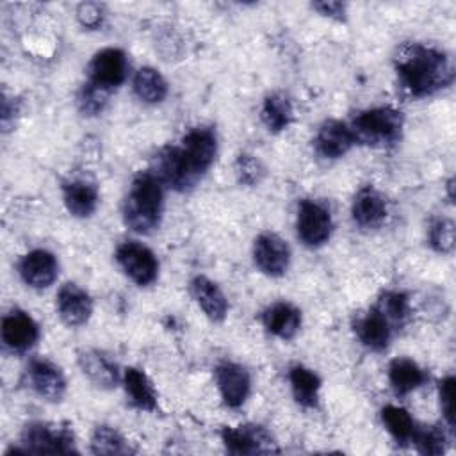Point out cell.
<instances>
[{
  "mask_svg": "<svg viewBox=\"0 0 456 456\" xmlns=\"http://www.w3.org/2000/svg\"><path fill=\"white\" fill-rule=\"evenodd\" d=\"M403 89L411 96H429L452 80V68L447 57L429 46L411 45L401 52L395 64Z\"/></svg>",
  "mask_w": 456,
  "mask_h": 456,
  "instance_id": "6da1fadb",
  "label": "cell"
},
{
  "mask_svg": "<svg viewBox=\"0 0 456 456\" xmlns=\"http://www.w3.org/2000/svg\"><path fill=\"white\" fill-rule=\"evenodd\" d=\"M160 180L151 173H139L123 203V217L128 228L137 233H151L160 224L164 192Z\"/></svg>",
  "mask_w": 456,
  "mask_h": 456,
  "instance_id": "7a4b0ae2",
  "label": "cell"
},
{
  "mask_svg": "<svg viewBox=\"0 0 456 456\" xmlns=\"http://www.w3.org/2000/svg\"><path fill=\"white\" fill-rule=\"evenodd\" d=\"M354 141L367 144H392L401 137L403 116L392 107H376L360 112L353 121Z\"/></svg>",
  "mask_w": 456,
  "mask_h": 456,
  "instance_id": "3957f363",
  "label": "cell"
},
{
  "mask_svg": "<svg viewBox=\"0 0 456 456\" xmlns=\"http://www.w3.org/2000/svg\"><path fill=\"white\" fill-rule=\"evenodd\" d=\"M23 452L32 454H69L75 452L73 433L68 428L46 422H30L23 431Z\"/></svg>",
  "mask_w": 456,
  "mask_h": 456,
  "instance_id": "277c9868",
  "label": "cell"
},
{
  "mask_svg": "<svg viewBox=\"0 0 456 456\" xmlns=\"http://www.w3.org/2000/svg\"><path fill=\"white\" fill-rule=\"evenodd\" d=\"M224 447L232 454H269L278 452L273 435L256 424L239 428H224L221 431Z\"/></svg>",
  "mask_w": 456,
  "mask_h": 456,
  "instance_id": "5b68a950",
  "label": "cell"
},
{
  "mask_svg": "<svg viewBox=\"0 0 456 456\" xmlns=\"http://www.w3.org/2000/svg\"><path fill=\"white\" fill-rule=\"evenodd\" d=\"M153 175L160 180L162 185H166L173 191H178V192L192 189L200 178L185 162L182 150L175 148V146L164 148L157 155Z\"/></svg>",
  "mask_w": 456,
  "mask_h": 456,
  "instance_id": "8992f818",
  "label": "cell"
},
{
  "mask_svg": "<svg viewBox=\"0 0 456 456\" xmlns=\"http://www.w3.org/2000/svg\"><path fill=\"white\" fill-rule=\"evenodd\" d=\"M331 216L317 201L305 200L297 210V237L308 248H319L331 235Z\"/></svg>",
  "mask_w": 456,
  "mask_h": 456,
  "instance_id": "52a82bcc",
  "label": "cell"
},
{
  "mask_svg": "<svg viewBox=\"0 0 456 456\" xmlns=\"http://www.w3.org/2000/svg\"><path fill=\"white\" fill-rule=\"evenodd\" d=\"M116 260L125 274L137 285H150L159 273V262L151 249L139 242H125L116 251Z\"/></svg>",
  "mask_w": 456,
  "mask_h": 456,
  "instance_id": "ba28073f",
  "label": "cell"
},
{
  "mask_svg": "<svg viewBox=\"0 0 456 456\" xmlns=\"http://www.w3.org/2000/svg\"><path fill=\"white\" fill-rule=\"evenodd\" d=\"M89 82L112 91L126 77V55L119 48H103L89 62Z\"/></svg>",
  "mask_w": 456,
  "mask_h": 456,
  "instance_id": "9c48e42d",
  "label": "cell"
},
{
  "mask_svg": "<svg viewBox=\"0 0 456 456\" xmlns=\"http://www.w3.org/2000/svg\"><path fill=\"white\" fill-rule=\"evenodd\" d=\"M30 388L50 403H59L66 394V379L62 370L46 358H34L27 367Z\"/></svg>",
  "mask_w": 456,
  "mask_h": 456,
  "instance_id": "30bf717a",
  "label": "cell"
},
{
  "mask_svg": "<svg viewBox=\"0 0 456 456\" xmlns=\"http://www.w3.org/2000/svg\"><path fill=\"white\" fill-rule=\"evenodd\" d=\"M253 260L267 276H281L290 262L287 242L276 233H262L255 239Z\"/></svg>",
  "mask_w": 456,
  "mask_h": 456,
  "instance_id": "8fae6325",
  "label": "cell"
},
{
  "mask_svg": "<svg viewBox=\"0 0 456 456\" xmlns=\"http://www.w3.org/2000/svg\"><path fill=\"white\" fill-rule=\"evenodd\" d=\"M180 150L189 167L198 176H201L216 159V151H217L216 135L208 128H194L183 137Z\"/></svg>",
  "mask_w": 456,
  "mask_h": 456,
  "instance_id": "7c38bea8",
  "label": "cell"
},
{
  "mask_svg": "<svg viewBox=\"0 0 456 456\" xmlns=\"http://www.w3.org/2000/svg\"><path fill=\"white\" fill-rule=\"evenodd\" d=\"M216 381L221 397L226 406L239 408L249 394V374L248 370L233 362H223L216 369Z\"/></svg>",
  "mask_w": 456,
  "mask_h": 456,
  "instance_id": "4fadbf2b",
  "label": "cell"
},
{
  "mask_svg": "<svg viewBox=\"0 0 456 456\" xmlns=\"http://www.w3.org/2000/svg\"><path fill=\"white\" fill-rule=\"evenodd\" d=\"M39 337V328L36 321L21 312L12 310L2 321V340L5 346L16 353H23L30 349Z\"/></svg>",
  "mask_w": 456,
  "mask_h": 456,
  "instance_id": "5bb4252c",
  "label": "cell"
},
{
  "mask_svg": "<svg viewBox=\"0 0 456 456\" xmlns=\"http://www.w3.org/2000/svg\"><path fill=\"white\" fill-rule=\"evenodd\" d=\"M57 310L68 326H80L93 314V299L78 285L64 283L57 292Z\"/></svg>",
  "mask_w": 456,
  "mask_h": 456,
  "instance_id": "9a60e30c",
  "label": "cell"
},
{
  "mask_svg": "<svg viewBox=\"0 0 456 456\" xmlns=\"http://www.w3.org/2000/svg\"><path fill=\"white\" fill-rule=\"evenodd\" d=\"M59 273L55 256L46 249H34L20 262V274L23 281L34 289L50 287Z\"/></svg>",
  "mask_w": 456,
  "mask_h": 456,
  "instance_id": "2e32d148",
  "label": "cell"
},
{
  "mask_svg": "<svg viewBox=\"0 0 456 456\" xmlns=\"http://www.w3.org/2000/svg\"><path fill=\"white\" fill-rule=\"evenodd\" d=\"M354 142L353 130L337 119L324 121L315 137V148L324 159H338L346 155Z\"/></svg>",
  "mask_w": 456,
  "mask_h": 456,
  "instance_id": "e0dca14e",
  "label": "cell"
},
{
  "mask_svg": "<svg viewBox=\"0 0 456 456\" xmlns=\"http://www.w3.org/2000/svg\"><path fill=\"white\" fill-rule=\"evenodd\" d=\"M387 212H388L387 200L378 189L367 185V187L360 189L358 194L354 196L353 219L358 226L376 228L385 221Z\"/></svg>",
  "mask_w": 456,
  "mask_h": 456,
  "instance_id": "ac0fdd59",
  "label": "cell"
},
{
  "mask_svg": "<svg viewBox=\"0 0 456 456\" xmlns=\"http://www.w3.org/2000/svg\"><path fill=\"white\" fill-rule=\"evenodd\" d=\"M78 365L82 372L100 388H114L119 381L118 365L105 353L98 349H84L78 353Z\"/></svg>",
  "mask_w": 456,
  "mask_h": 456,
  "instance_id": "d6986e66",
  "label": "cell"
},
{
  "mask_svg": "<svg viewBox=\"0 0 456 456\" xmlns=\"http://www.w3.org/2000/svg\"><path fill=\"white\" fill-rule=\"evenodd\" d=\"M262 322L269 333L290 340L301 326V312L290 303H274L262 314Z\"/></svg>",
  "mask_w": 456,
  "mask_h": 456,
  "instance_id": "ffe728a7",
  "label": "cell"
},
{
  "mask_svg": "<svg viewBox=\"0 0 456 456\" xmlns=\"http://www.w3.org/2000/svg\"><path fill=\"white\" fill-rule=\"evenodd\" d=\"M354 331H356V337L360 338V342L367 349L383 351L390 342L392 326L376 308H372L370 312H367L365 315L356 319Z\"/></svg>",
  "mask_w": 456,
  "mask_h": 456,
  "instance_id": "44dd1931",
  "label": "cell"
},
{
  "mask_svg": "<svg viewBox=\"0 0 456 456\" xmlns=\"http://www.w3.org/2000/svg\"><path fill=\"white\" fill-rule=\"evenodd\" d=\"M64 205L75 217H89L98 205V191L94 183L77 178L62 187Z\"/></svg>",
  "mask_w": 456,
  "mask_h": 456,
  "instance_id": "7402d4cb",
  "label": "cell"
},
{
  "mask_svg": "<svg viewBox=\"0 0 456 456\" xmlns=\"http://www.w3.org/2000/svg\"><path fill=\"white\" fill-rule=\"evenodd\" d=\"M191 290L201 310L214 322H221L226 317L228 303L221 289L205 276H196L191 283Z\"/></svg>",
  "mask_w": 456,
  "mask_h": 456,
  "instance_id": "603a6c76",
  "label": "cell"
},
{
  "mask_svg": "<svg viewBox=\"0 0 456 456\" xmlns=\"http://www.w3.org/2000/svg\"><path fill=\"white\" fill-rule=\"evenodd\" d=\"M123 383H125L126 397L132 406L144 410V411H153L157 408L155 388L142 370L134 369V367L126 369L125 376H123Z\"/></svg>",
  "mask_w": 456,
  "mask_h": 456,
  "instance_id": "cb8c5ba5",
  "label": "cell"
},
{
  "mask_svg": "<svg viewBox=\"0 0 456 456\" xmlns=\"http://www.w3.org/2000/svg\"><path fill=\"white\" fill-rule=\"evenodd\" d=\"M388 379L397 395H406L424 383L426 374L413 360L395 358L388 367Z\"/></svg>",
  "mask_w": 456,
  "mask_h": 456,
  "instance_id": "d4e9b609",
  "label": "cell"
},
{
  "mask_svg": "<svg viewBox=\"0 0 456 456\" xmlns=\"http://www.w3.org/2000/svg\"><path fill=\"white\" fill-rule=\"evenodd\" d=\"M294 399L305 408H315L319 403L321 379L315 372L303 365H294L289 374Z\"/></svg>",
  "mask_w": 456,
  "mask_h": 456,
  "instance_id": "484cf974",
  "label": "cell"
},
{
  "mask_svg": "<svg viewBox=\"0 0 456 456\" xmlns=\"http://www.w3.org/2000/svg\"><path fill=\"white\" fill-rule=\"evenodd\" d=\"M294 118L290 100L281 93H273L264 100L262 121L271 132L285 130Z\"/></svg>",
  "mask_w": 456,
  "mask_h": 456,
  "instance_id": "4316f807",
  "label": "cell"
},
{
  "mask_svg": "<svg viewBox=\"0 0 456 456\" xmlns=\"http://www.w3.org/2000/svg\"><path fill=\"white\" fill-rule=\"evenodd\" d=\"M134 93L146 103H159L167 94V82L153 68H141L134 77Z\"/></svg>",
  "mask_w": 456,
  "mask_h": 456,
  "instance_id": "83f0119b",
  "label": "cell"
},
{
  "mask_svg": "<svg viewBox=\"0 0 456 456\" xmlns=\"http://www.w3.org/2000/svg\"><path fill=\"white\" fill-rule=\"evenodd\" d=\"M381 420H383L387 431L397 440V444L411 442V436L415 431V422L404 408L394 406V404L385 406L381 410Z\"/></svg>",
  "mask_w": 456,
  "mask_h": 456,
  "instance_id": "f1b7e54d",
  "label": "cell"
},
{
  "mask_svg": "<svg viewBox=\"0 0 456 456\" xmlns=\"http://www.w3.org/2000/svg\"><path fill=\"white\" fill-rule=\"evenodd\" d=\"M374 308L388 321L390 326L404 324V321L408 319V314H410V303H408L406 294L397 292V290L385 292Z\"/></svg>",
  "mask_w": 456,
  "mask_h": 456,
  "instance_id": "f546056e",
  "label": "cell"
},
{
  "mask_svg": "<svg viewBox=\"0 0 456 456\" xmlns=\"http://www.w3.org/2000/svg\"><path fill=\"white\" fill-rule=\"evenodd\" d=\"M91 451L94 454H126L130 452V447L116 429L98 426L91 440Z\"/></svg>",
  "mask_w": 456,
  "mask_h": 456,
  "instance_id": "4dcf8cb0",
  "label": "cell"
},
{
  "mask_svg": "<svg viewBox=\"0 0 456 456\" xmlns=\"http://www.w3.org/2000/svg\"><path fill=\"white\" fill-rule=\"evenodd\" d=\"M411 442L415 444L419 452L436 456V454H442L445 451L447 438H445V433H444L442 428L428 426V428H422V429L415 428Z\"/></svg>",
  "mask_w": 456,
  "mask_h": 456,
  "instance_id": "1f68e13d",
  "label": "cell"
},
{
  "mask_svg": "<svg viewBox=\"0 0 456 456\" xmlns=\"http://www.w3.org/2000/svg\"><path fill=\"white\" fill-rule=\"evenodd\" d=\"M429 246L438 253H451L454 248V223L447 217H436L429 224Z\"/></svg>",
  "mask_w": 456,
  "mask_h": 456,
  "instance_id": "d6a6232c",
  "label": "cell"
},
{
  "mask_svg": "<svg viewBox=\"0 0 456 456\" xmlns=\"http://www.w3.org/2000/svg\"><path fill=\"white\" fill-rule=\"evenodd\" d=\"M107 96H109V91L87 82L80 94H78V105H80V110L86 112V114H98L102 112V109L105 107L107 103Z\"/></svg>",
  "mask_w": 456,
  "mask_h": 456,
  "instance_id": "836d02e7",
  "label": "cell"
},
{
  "mask_svg": "<svg viewBox=\"0 0 456 456\" xmlns=\"http://www.w3.org/2000/svg\"><path fill=\"white\" fill-rule=\"evenodd\" d=\"M235 171L239 176V182L246 183V185H255L260 182V178L264 176V167L262 164L251 157V155H240L237 159L235 164Z\"/></svg>",
  "mask_w": 456,
  "mask_h": 456,
  "instance_id": "e575fe53",
  "label": "cell"
},
{
  "mask_svg": "<svg viewBox=\"0 0 456 456\" xmlns=\"http://www.w3.org/2000/svg\"><path fill=\"white\" fill-rule=\"evenodd\" d=\"M440 395V406L444 411V417L451 428H454V378L447 376L440 381L438 387Z\"/></svg>",
  "mask_w": 456,
  "mask_h": 456,
  "instance_id": "d590c367",
  "label": "cell"
},
{
  "mask_svg": "<svg viewBox=\"0 0 456 456\" xmlns=\"http://www.w3.org/2000/svg\"><path fill=\"white\" fill-rule=\"evenodd\" d=\"M77 16H78V20H80V23H82L84 27L96 28L98 25H102L103 11H102V7H100L98 4L87 2V4H80V5H78Z\"/></svg>",
  "mask_w": 456,
  "mask_h": 456,
  "instance_id": "8d00e7d4",
  "label": "cell"
},
{
  "mask_svg": "<svg viewBox=\"0 0 456 456\" xmlns=\"http://www.w3.org/2000/svg\"><path fill=\"white\" fill-rule=\"evenodd\" d=\"M312 7L324 16L337 18V20H344V14H346V5L340 2H315L312 4Z\"/></svg>",
  "mask_w": 456,
  "mask_h": 456,
  "instance_id": "74e56055",
  "label": "cell"
}]
</instances>
